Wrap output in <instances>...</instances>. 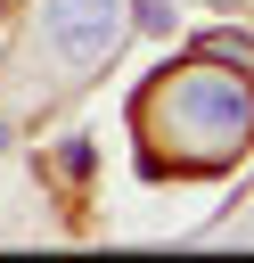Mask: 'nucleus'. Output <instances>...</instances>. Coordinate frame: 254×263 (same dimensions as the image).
<instances>
[{
	"instance_id": "f03ea898",
	"label": "nucleus",
	"mask_w": 254,
	"mask_h": 263,
	"mask_svg": "<svg viewBox=\"0 0 254 263\" xmlns=\"http://www.w3.org/2000/svg\"><path fill=\"white\" fill-rule=\"evenodd\" d=\"M131 33V0H33V49L49 58L57 82H90L98 66H115Z\"/></svg>"
},
{
	"instance_id": "f257e3e1",
	"label": "nucleus",
	"mask_w": 254,
	"mask_h": 263,
	"mask_svg": "<svg viewBox=\"0 0 254 263\" xmlns=\"http://www.w3.org/2000/svg\"><path fill=\"white\" fill-rule=\"evenodd\" d=\"M131 132L147 148V164L164 173H221L254 148V74L197 58V66H164L156 82H139L131 99Z\"/></svg>"
},
{
	"instance_id": "20e7f679",
	"label": "nucleus",
	"mask_w": 254,
	"mask_h": 263,
	"mask_svg": "<svg viewBox=\"0 0 254 263\" xmlns=\"http://www.w3.org/2000/svg\"><path fill=\"white\" fill-rule=\"evenodd\" d=\"M131 25L139 33H172V0H131Z\"/></svg>"
},
{
	"instance_id": "39448f33",
	"label": "nucleus",
	"mask_w": 254,
	"mask_h": 263,
	"mask_svg": "<svg viewBox=\"0 0 254 263\" xmlns=\"http://www.w3.org/2000/svg\"><path fill=\"white\" fill-rule=\"evenodd\" d=\"M0 148H8V132H0Z\"/></svg>"
},
{
	"instance_id": "7ed1b4c3",
	"label": "nucleus",
	"mask_w": 254,
	"mask_h": 263,
	"mask_svg": "<svg viewBox=\"0 0 254 263\" xmlns=\"http://www.w3.org/2000/svg\"><path fill=\"white\" fill-rule=\"evenodd\" d=\"M197 58H221V66H238V74H254V33H246V25H213V33L197 41Z\"/></svg>"
}]
</instances>
